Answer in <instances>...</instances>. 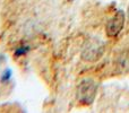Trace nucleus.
<instances>
[{"instance_id": "f257e3e1", "label": "nucleus", "mask_w": 129, "mask_h": 113, "mask_svg": "<svg viewBox=\"0 0 129 113\" xmlns=\"http://www.w3.org/2000/svg\"><path fill=\"white\" fill-rule=\"evenodd\" d=\"M105 50V44L98 37H92L85 42L82 50V59L86 62H96L102 58Z\"/></svg>"}, {"instance_id": "f03ea898", "label": "nucleus", "mask_w": 129, "mask_h": 113, "mask_svg": "<svg viewBox=\"0 0 129 113\" xmlns=\"http://www.w3.org/2000/svg\"><path fill=\"white\" fill-rule=\"evenodd\" d=\"M98 92V85L91 78H85L78 84L76 97L82 105H91L94 102Z\"/></svg>"}, {"instance_id": "7ed1b4c3", "label": "nucleus", "mask_w": 129, "mask_h": 113, "mask_svg": "<svg viewBox=\"0 0 129 113\" xmlns=\"http://www.w3.org/2000/svg\"><path fill=\"white\" fill-rule=\"evenodd\" d=\"M125 26V13L122 10L117 11V14L109 19L105 26V32L109 37H117Z\"/></svg>"}, {"instance_id": "20e7f679", "label": "nucleus", "mask_w": 129, "mask_h": 113, "mask_svg": "<svg viewBox=\"0 0 129 113\" xmlns=\"http://www.w3.org/2000/svg\"><path fill=\"white\" fill-rule=\"evenodd\" d=\"M10 77H11V70H10V69H7V70L4 72L2 77H1V82L2 83L8 82V80L10 79Z\"/></svg>"}, {"instance_id": "39448f33", "label": "nucleus", "mask_w": 129, "mask_h": 113, "mask_svg": "<svg viewBox=\"0 0 129 113\" xmlns=\"http://www.w3.org/2000/svg\"><path fill=\"white\" fill-rule=\"evenodd\" d=\"M27 50H28V48H27V47H20V48H18V49L15 51V56L16 57H19V56H22V54H25Z\"/></svg>"}, {"instance_id": "423d86ee", "label": "nucleus", "mask_w": 129, "mask_h": 113, "mask_svg": "<svg viewBox=\"0 0 129 113\" xmlns=\"http://www.w3.org/2000/svg\"><path fill=\"white\" fill-rule=\"evenodd\" d=\"M128 18H129V6H128Z\"/></svg>"}]
</instances>
